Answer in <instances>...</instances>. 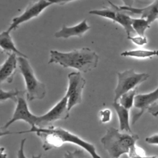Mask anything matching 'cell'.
I'll return each mask as SVG.
<instances>
[{
    "instance_id": "obj_13",
    "label": "cell",
    "mask_w": 158,
    "mask_h": 158,
    "mask_svg": "<svg viewBox=\"0 0 158 158\" xmlns=\"http://www.w3.org/2000/svg\"><path fill=\"white\" fill-rule=\"evenodd\" d=\"M89 29L90 26L87 23L86 19H84L74 26L68 27L63 25L61 29L54 33V36L57 38L64 39L73 36L81 38Z\"/></svg>"
},
{
    "instance_id": "obj_18",
    "label": "cell",
    "mask_w": 158,
    "mask_h": 158,
    "mask_svg": "<svg viewBox=\"0 0 158 158\" xmlns=\"http://www.w3.org/2000/svg\"><path fill=\"white\" fill-rule=\"evenodd\" d=\"M151 23L148 22V20L144 18H138L133 19L132 20V27L135 33L138 34V35L145 36L144 33L146 30L148 28H150Z\"/></svg>"
},
{
    "instance_id": "obj_9",
    "label": "cell",
    "mask_w": 158,
    "mask_h": 158,
    "mask_svg": "<svg viewBox=\"0 0 158 158\" xmlns=\"http://www.w3.org/2000/svg\"><path fill=\"white\" fill-rule=\"evenodd\" d=\"M23 93L18 96L13 115L12 118L4 124L2 127L3 128H7L14 122L20 120L24 121L28 123L31 127L36 126L38 115H36L30 112L27 102L23 97Z\"/></svg>"
},
{
    "instance_id": "obj_30",
    "label": "cell",
    "mask_w": 158,
    "mask_h": 158,
    "mask_svg": "<svg viewBox=\"0 0 158 158\" xmlns=\"http://www.w3.org/2000/svg\"><path fill=\"white\" fill-rule=\"evenodd\" d=\"M31 158H42V155L41 154L38 155H33L31 156Z\"/></svg>"
},
{
    "instance_id": "obj_29",
    "label": "cell",
    "mask_w": 158,
    "mask_h": 158,
    "mask_svg": "<svg viewBox=\"0 0 158 158\" xmlns=\"http://www.w3.org/2000/svg\"><path fill=\"white\" fill-rule=\"evenodd\" d=\"M4 148H1V158H6V154L5 153V151L4 152Z\"/></svg>"
},
{
    "instance_id": "obj_1",
    "label": "cell",
    "mask_w": 158,
    "mask_h": 158,
    "mask_svg": "<svg viewBox=\"0 0 158 158\" xmlns=\"http://www.w3.org/2000/svg\"><path fill=\"white\" fill-rule=\"evenodd\" d=\"M26 133H35L40 138L42 141L43 149L46 151L59 148L65 143H71L85 149L92 158H102L98 154L96 148L93 144L61 127H55L52 125L44 128L33 127L25 131L17 132L6 131L1 133V136Z\"/></svg>"
},
{
    "instance_id": "obj_14",
    "label": "cell",
    "mask_w": 158,
    "mask_h": 158,
    "mask_svg": "<svg viewBox=\"0 0 158 158\" xmlns=\"http://www.w3.org/2000/svg\"><path fill=\"white\" fill-rule=\"evenodd\" d=\"M118 7L122 11L140 14L141 18L147 19L150 23L158 19V0H155L151 4L143 8H136L125 6H118Z\"/></svg>"
},
{
    "instance_id": "obj_2",
    "label": "cell",
    "mask_w": 158,
    "mask_h": 158,
    "mask_svg": "<svg viewBox=\"0 0 158 158\" xmlns=\"http://www.w3.org/2000/svg\"><path fill=\"white\" fill-rule=\"evenodd\" d=\"M49 53L48 64H57L64 68H73L83 73L95 69L99 62L97 53L86 47L69 52L51 50Z\"/></svg>"
},
{
    "instance_id": "obj_27",
    "label": "cell",
    "mask_w": 158,
    "mask_h": 158,
    "mask_svg": "<svg viewBox=\"0 0 158 158\" xmlns=\"http://www.w3.org/2000/svg\"><path fill=\"white\" fill-rule=\"evenodd\" d=\"M148 112L152 115L157 117L158 116V107L156 106L155 105L152 106L148 109Z\"/></svg>"
},
{
    "instance_id": "obj_25",
    "label": "cell",
    "mask_w": 158,
    "mask_h": 158,
    "mask_svg": "<svg viewBox=\"0 0 158 158\" xmlns=\"http://www.w3.org/2000/svg\"><path fill=\"white\" fill-rule=\"evenodd\" d=\"M145 141L149 144L158 145V134L154 135L151 136L146 138Z\"/></svg>"
},
{
    "instance_id": "obj_17",
    "label": "cell",
    "mask_w": 158,
    "mask_h": 158,
    "mask_svg": "<svg viewBox=\"0 0 158 158\" xmlns=\"http://www.w3.org/2000/svg\"><path fill=\"white\" fill-rule=\"evenodd\" d=\"M120 56L138 59L151 58L154 56H158V50H148L143 49L127 50L121 52Z\"/></svg>"
},
{
    "instance_id": "obj_10",
    "label": "cell",
    "mask_w": 158,
    "mask_h": 158,
    "mask_svg": "<svg viewBox=\"0 0 158 158\" xmlns=\"http://www.w3.org/2000/svg\"><path fill=\"white\" fill-rule=\"evenodd\" d=\"M157 100H158V87L150 93L136 94L133 106L139 109V112L133 115L131 123L135 124L142 116L145 110L146 109L148 110Z\"/></svg>"
},
{
    "instance_id": "obj_24",
    "label": "cell",
    "mask_w": 158,
    "mask_h": 158,
    "mask_svg": "<svg viewBox=\"0 0 158 158\" xmlns=\"http://www.w3.org/2000/svg\"><path fill=\"white\" fill-rule=\"evenodd\" d=\"M26 139L23 138L21 140L19 149L17 151V158H27L24 152V146Z\"/></svg>"
},
{
    "instance_id": "obj_12",
    "label": "cell",
    "mask_w": 158,
    "mask_h": 158,
    "mask_svg": "<svg viewBox=\"0 0 158 158\" xmlns=\"http://www.w3.org/2000/svg\"><path fill=\"white\" fill-rule=\"evenodd\" d=\"M18 56L15 53L8 55L7 58L1 65L0 82L10 83L13 81L18 65Z\"/></svg>"
},
{
    "instance_id": "obj_8",
    "label": "cell",
    "mask_w": 158,
    "mask_h": 158,
    "mask_svg": "<svg viewBox=\"0 0 158 158\" xmlns=\"http://www.w3.org/2000/svg\"><path fill=\"white\" fill-rule=\"evenodd\" d=\"M52 4L48 0H36L30 2L20 15L12 19L7 30L10 32L15 30L23 23L40 15L44 9Z\"/></svg>"
},
{
    "instance_id": "obj_32",
    "label": "cell",
    "mask_w": 158,
    "mask_h": 158,
    "mask_svg": "<svg viewBox=\"0 0 158 158\" xmlns=\"http://www.w3.org/2000/svg\"><path fill=\"white\" fill-rule=\"evenodd\" d=\"M156 106H157V107H158V104H156V105H155Z\"/></svg>"
},
{
    "instance_id": "obj_22",
    "label": "cell",
    "mask_w": 158,
    "mask_h": 158,
    "mask_svg": "<svg viewBox=\"0 0 158 158\" xmlns=\"http://www.w3.org/2000/svg\"><path fill=\"white\" fill-rule=\"evenodd\" d=\"M64 158H85V154L83 150L76 149L73 151H67Z\"/></svg>"
},
{
    "instance_id": "obj_16",
    "label": "cell",
    "mask_w": 158,
    "mask_h": 158,
    "mask_svg": "<svg viewBox=\"0 0 158 158\" xmlns=\"http://www.w3.org/2000/svg\"><path fill=\"white\" fill-rule=\"evenodd\" d=\"M0 46L2 50L7 55L15 53L18 56L28 57L16 48L10 35V31L7 30L2 31L0 35Z\"/></svg>"
},
{
    "instance_id": "obj_20",
    "label": "cell",
    "mask_w": 158,
    "mask_h": 158,
    "mask_svg": "<svg viewBox=\"0 0 158 158\" xmlns=\"http://www.w3.org/2000/svg\"><path fill=\"white\" fill-rule=\"evenodd\" d=\"M22 93H23L22 91H19L17 89L6 91V90H4L2 88H1L0 101L2 102V101H6L7 100L10 99L16 103L18 96Z\"/></svg>"
},
{
    "instance_id": "obj_19",
    "label": "cell",
    "mask_w": 158,
    "mask_h": 158,
    "mask_svg": "<svg viewBox=\"0 0 158 158\" xmlns=\"http://www.w3.org/2000/svg\"><path fill=\"white\" fill-rule=\"evenodd\" d=\"M136 94H137L136 88L133 89L122 95L117 102H119L124 107L128 109H130L134 105L135 98Z\"/></svg>"
},
{
    "instance_id": "obj_23",
    "label": "cell",
    "mask_w": 158,
    "mask_h": 158,
    "mask_svg": "<svg viewBox=\"0 0 158 158\" xmlns=\"http://www.w3.org/2000/svg\"><path fill=\"white\" fill-rule=\"evenodd\" d=\"M127 38L138 46H143L148 43L146 37L142 36H128Z\"/></svg>"
},
{
    "instance_id": "obj_15",
    "label": "cell",
    "mask_w": 158,
    "mask_h": 158,
    "mask_svg": "<svg viewBox=\"0 0 158 158\" xmlns=\"http://www.w3.org/2000/svg\"><path fill=\"white\" fill-rule=\"evenodd\" d=\"M112 107L118 118L119 130L123 132L133 133L130 125L129 109L124 107L118 102H113Z\"/></svg>"
},
{
    "instance_id": "obj_11",
    "label": "cell",
    "mask_w": 158,
    "mask_h": 158,
    "mask_svg": "<svg viewBox=\"0 0 158 158\" xmlns=\"http://www.w3.org/2000/svg\"><path fill=\"white\" fill-rule=\"evenodd\" d=\"M123 12L119 9L118 6L114 4L112 7L110 9L107 14V19L119 23L124 28L127 36H131V33H135L132 27L133 18Z\"/></svg>"
},
{
    "instance_id": "obj_28",
    "label": "cell",
    "mask_w": 158,
    "mask_h": 158,
    "mask_svg": "<svg viewBox=\"0 0 158 158\" xmlns=\"http://www.w3.org/2000/svg\"><path fill=\"white\" fill-rule=\"evenodd\" d=\"M124 4V6L128 7H133L135 0H122Z\"/></svg>"
},
{
    "instance_id": "obj_4",
    "label": "cell",
    "mask_w": 158,
    "mask_h": 158,
    "mask_svg": "<svg viewBox=\"0 0 158 158\" xmlns=\"http://www.w3.org/2000/svg\"><path fill=\"white\" fill-rule=\"evenodd\" d=\"M17 59L19 69L25 84L27 100L43 99L46 94V85L36 78L28 57L19 56Z\"/></svg>"
},
{
    "instance_id": "obj_7",
    "label": "cell",
    "mask_w": 158,
    "mask_h": 158,
    "mask_svg": "<svg viewBox=\"0 0 158 158\" xmlns=\"http://www.w3.org/2000/svg\"><path fill=\"white\" fill-rule=\"evenodd\" d=\"M67 106V98L64 96L51 109L43 115H38L36 125L40 128L48 127L58 120H66L69 117Z\"/></svg>"
},
{
    "instance_id": "obj_26",
    "label": "cell",
    "mask_w": 158,
    "mask_h": 158,
    "mask_svg": "<svg viewBox=\"0 0 158 158\" xmlns=\"http://www.w3.org/2000/svg\"><path fill=\"white\" fill-rule=\"evenodd\" d=\"M48 1L49 2H51L52 4H59V5L62 6L68 2L75 1V0H48Z\"/></svg>"
},
{
    "instance_id": "obj_6",
    "label": "cell",
    "mask_w": 158,
    "mask_h": 158,
    "mask_svg": "<svg viewBox=\"0 0 158 158\" xmlns=\"http://www.w3.org/2000/svg\"><path fill=\"white\" fill-rule=\"evenodd\" d=\"M86 85V80L80 72H73L68 75V87L65 96L67 98L69 111L74 106L80 104L82 101V93Z\"/></svg>"
},
{
    "instance_id": "obj_5",
    "label": "cell",
    "mask_w": 158,
    "mask_h": 158,
    "mask_svg": "<svg viewBox=\"0 0 158 158\" xmlns=\"http://www.w3.org/2000/svg\"><path fill=\"white\" fill-rule=\"evenodd\" d=\"M149 77L148 73H136L133 69L118 72L114 102H117L122 95L136 88L138 85L147 80Z\"/></svg>"
},
{
    "instance_id": "obj_31",
    "label": "cell",
    "mask_w": 158,
    "mask_h": 158,
    "mask_svg": "<svg viewBox=\"0 0 158 158\" xmlns=\"http://www.w3.org/2000/svg\"><path fill=\"white\" fill-rule=\"evenodd\" d=\"M143 158H158L156 156H143Z\"/></svg>"
},
{
    "instance_id": "obj_21",
    "label": "cell",
    "mask_w": 158,
    "mask_h": 158,
    "mask_svg": "<svg viewBox=\"0 0 158 158\" xmlns=\"http://www.w3.org/2000/svg\"><path fill=\"white\" fill-rule=\"evenodd\" d=\"M99 117L102 123H107L111 120L112 112L109 109H103L99 112Z\"/></svg>"
},
{
    "instance_id": "obj_3",
    "label": "cell",
    "mask_w": 158,
    "mask_h": 158,
    "mask_svg": "<svg viewBox=\"0 0 158 158\" xmlns=\"http://www.w3.org/2000/svg\"><path fill=\"white\" fill-rule=\"evenodd\" d=\"M138 139L139 136L136 134L110 127L101 138V142L110 158H121L125 154L128 155Z\"/></svg>"
}]
</instances>
